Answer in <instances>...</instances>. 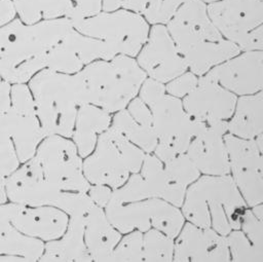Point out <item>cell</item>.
<instances>
[{
  "label": "cell",
  "mask_w": 263,
  "mask_h": 262,
  "mask_svg": "<svg viewBox=\"0 0 263 262\" xmlns=\"http://www.w3.org/2000/svg\"><path fill=\"white\" fill-rule=\"evenodd\" d=\"M28 86L44 134L71 138L77 111L85 104L79 74L44 68L28 81Z\"/></svg>",
  "instance_id": "277c9868"
},
{
  "label": "cell",
  "mask_w": 263,
  "mask_h": 262,
  "mask_svg": "<svg viewBox=\"0 0 263 262\" xmlns=\"http://www.w3.org/2000/svg\"><path fill=\"white\" fill-rule=\"evenodd\" d=\"M208 74L236 97L262 91L263 51H240L215 66Z\"/></svg>",
  "instance_id": "d6986e66"
},
{
  "label": "cell",
  "mask_w": 263,
  "mask_h": 262,
  "mask_svg": "<svg viewBox=\"0 0 263 262\" xmlns=\"http://www.w3.org/2000/svg\"><path fill=\"white\" fill-rule=\"evenodd\" d=\"M173 261L228 262L230 256L226 235L211 227H200L186 221L174 238Z\"/></svg>",
  "instance_id": "ac0fdd59"
},
{
  "label": "cell",
  "mask_w": 263,
  "mask_h": 262,
  "mask_svg": "<svg viewBox=\"0 0 263 262\" xmlns=\"http://www.w3.org/2000/svg\"><path fill=\"white\" fill-rule=\"evenodd\" d=\"M163 165L170 179L185 190L201 175L186 153L167 159Z\"/></svg>",
  "instance_id": "1f68e13d"
},
{
  "label": "cell",
  "mask_w": 263,
  "mask_h": 262,
  "mask_svg": "<svg viewBox=\"0 0 263 262\" xmlns=\"http://www.w3.org/2000/svg\"><path fill=\"white\" fill-rule=\"evenodd\" d=\"M225 134H227V121L198 122L196 132L185 153L201 175L229 174L228 154L224 141Z\"/></svg>",
  "instance_id": "ffe728a7"
},
{
  "label": "cell",
  "mask_w": 263,
  "mask_h": 262,
  "mask_svg": "<svg viewBox=\"0 0 263 262\" xmlns=\"http://www.w3.org/2000/svg\"><path fill=\"white\" fill-rule=\"evenodd\" d=\"M247 208L229 174L200 175L186 189L180 207L187 222L211 227L222 235L239 229L240 219Z\"/></svg>",
  "instance_id": "3957f363"
},
{
  "label": "cell",
  "mask_w": 263,
  "mask_h": 262,
  "mask_svg": "<svg viewBox=\"0 0 263 262\" xmlns=\"http://www.w3.org/2000/svg\"><path fill=\"white\" fill-rule=\"evenodd\" d=\"M72 12L70 21L72 24L97 14L103 10V0H70Z\"/></svg>",
  "instance_id": "74e56055"
},
{
  "label": "cell",
  "mask_w": 263,
  "mask_h": 262,
  "mask_svg": "<svg viewBox=\"0 0 263 262\" xmlns=\"http://www.w3.org/2000/svg\"><path fill=\"white\" fill-rule=\"evenodd\" d=\"M64 191L50 186L44 179L37 160L33 157L6 177L8 201L26 205L57 207Z\"/></svg>",
  "instance_id": "44dd1931"
},
{
  "label": "cell",
  "mask_w": 263,
  "mask_h": 262,
  "mask_svg": "<svg viewBox=\"0 0 263 262\" xmlns=\"http://www.w3.org/2000/svg\"><path fill=\"white\" fill-rule=\"evenodd\" d=\"M143 261L171 262L174 257V238L163 232L150 228L143 232L142 237Z\"/></svg>",
  "instance_id": "f546056e"
},
{
  "label": "cell",
  "mask_w": 263,
  "mask_h": 262,
  "mask_svg": "<svg viewBox=\"0 0 263 262\" xmlns=\"http://www.w3.org/2000/svg\"><path fill=\"white\" fill-rule=\"evenodd\" d=\"M143 0H103V10L126 8L139 12Z\"/></svg>",
  "instance_id": "ab89813d"
},
{
  "label": "cell",
  "mask_w": 263,
  "mask_h": 262,
  "mask_svg": "<svg viewBox=\"0 0 263 262\" xmlns=\"http://www.w3.org/2000/svg\"><path fill=\"white\" fill-rule=\"evenodd\" d=\"M147 78L167 83L188 70L165 25H151L148 37L136 55Z\"/></svg>",
  "instance_id": "9a60e30c"
},
{
  "label": "cell",
  "mask_w": 263,
  "mask_h": 262,
  "mask_svg": "<svg viewBox=\"0 0 263 262\" xmlns=\"http://www.w3.org/2000/svg\"><path fill=\"white\" fill-rule=\"evenodd\" d=\"M206 9L222 36L241 51L263 50V0H218Z\"/></svg>",
  "instance_id": "9c48e42d"
},
{
  "label": "cell",
  "mask_w": 263,
  "mask_h": 262,
  "mask_svg": "<svg viewBox=\"0 0 263 262\" xmlns=\"http://www.w3.org/2000/svg\"><path fill=\"white\" fill-rule=\"evenodd\" d=\"M237 97L220 85L211 75L198 76L196 86L182 99L187 113L197 122L227 121L235 107Z\"/></svg>",
  "instance_id": "e0dca14e"
},
{
  "label": "cell",
  "mask_w": 263,
  "mask_h": 262,
  "mask_svg": "<svg viewBox=\"0 0 263 262\" xmlns=\"http://www.w3.org/2000/svg\"><path fill=\"white\" fill-rule=\"evenodd\" d=\"M186 190L175 184L167 176L163 162L153 153L146 154L139 172L113 190L111 200L130 202L148 198H161L180 208Z\"/></svg>",
  "instance_id": "5bb4252c"
},
{
  "label": "cell",
  "mask_w": 263,
  "mask_h": 262,
  "mask_svg": "<svg viewBox=\"0 0 263 262\" xmlns=\"http://www.w3.org/2000/svg\"><path fill=\"white\" fill-rule=\"evenodd\" d=\"M202 2H204L205 4H209V3H212V2H215V1H218V0H201Z\"/></svg>",
  "instance_id": "7bdbcfd3"
},
{
  "label": "cell",
  "mask_w": 263,
  "mask_h": 262,
  "mask_svg": "<svg viewBox=\"0 0 263 262\" xmlns=\"http://www.w3.org/2000/svg\"><path fill=\"white\" fill-rule=\"evenodd\" d=\"M21 165L14 145L0 124V173L7 177Z\"/></svg>",
  "instance_id": "e575fe53"
},
{
  "label": "cell",
  "mask_w": 263,
  "mask_h": 262,
  "mask_svg": "<svg viewBox=\"0 0 263 262\" xmlns=\"http://www.w3.org/2000/svg\"><path fill=\"white\" fill-rule=\"evenodd\" d=\"M229 176L247 205L263 201V135L255 139H241L225 134Z\"/></svg>",
  "instance_id": "4fadbf2b"
},
{
  "label": "cell",
  "mask_w": 263,
  "mask_h": 262,
  "mask_svg": "<svg viewBox=\"0 0 263 262\" xmlns=\"http://www.w3.org/2000/svg\"><path fill=\"white\" fill-rule=\"evenodd\" d=\"M33 156L44 179L54 189L87 192L90 184L83 174V158L71 138L57 135L46 136Z\"/></svg>",
  "instance_id": "8fae6325"
},
{
  "label": "cell",
  "mask_w": 263,
  "mask_h": 262,
  "mask_svg": "<svg viewBox=\"0 0 263 262\" xmlns=\"http://www.w3.org/2000/svg\"><path fill=\"white\" fill-rule=\"evenodd\" d=\"M227 134L247 140L263 135L262 91L237 97L232 115L227 120Z\"/></svg>",
  "instance_id": "83f0119b"
},
{
  "label": "cell",
  "mask_w": 263,
  "mask_h": 262,
  "mask_svg": "<svg viewBox=\"0 0 263 262\" xmlns=\"http://www.w3.org/2000/svg\"><path fill=\"white\" fill-rule=\"evenodd\" d=\"M1 80H2V79H1V77H0V81H1Z\"/></svg>",
  "instance_id": "ee69618b"
},
{
  "label": "cell",
  "mask_w": 263,
  "mask_h": 262,
  "mask_svg": "<svg viewBox=\"0 0 263 262\" xmlns=\"http://www.w3.org/2000/svg\"><path fill=\"white\" fill-rule=\"evenodd\" d=\"M0 123L11 139L20 162L33 157L46 135L38 119L28 83L11 84L10 107L0 113Z\"/></svg>",
  "instance_id": "7c38bea8"
},
{
  "label": "cell",
  "mask_w": 263,
  "mask_h": 262,
  "mask_svg": "<svg viewBox=\"0 0 263 262\" xmlns=\"http://www.w3.org/2000/svg\"><path fill=\"white\" fill-rule=\"evenodd\" d=\"M16 16L25 24L61 17L70 18V0H12Z\"/></svg>",
  "instance_id": "f1b7e54d"
},
{
  "label": "cell",
  "mask_w": 263,
  "mask_h": 262,
  "mask_svg": "<svg viewBox=\"0 0 263 262\" xmlns=\"http://www.w3.org/2000/svg\"><path fill=\"white\" fill-rule=\"evenodd\" d=\"M16 17L12 0H0V28Z\"/></svg>",
  "instance_id": "60d3db41"
},
{
  "label": "cell",
  "mask_w": 263,
  "mask_h": 262,
  "mask_svg": "<svg viewBox=\"0 0 263 262\" xmlns=\"http://www.w3.org/2000/svg\"><path fill=\"white\" fill-rule=\"evenodd\" d=\"M230 261L262 262L263 250L254 246L240 229L231 230L226 235Z\"/></svg>",
  "instance_id": "4dcf8cb0"
},
{
  "label": "cell",
  "mask_w": 263,
  "mask_h": 262,
  "mask_svg": "<svg viewBox=\"0 0 263 262\" xmlns=\"http://www.w3.org/2000/svg\"><path fill=\"white\" fill-rule=\"evenodd\" d=\"M111 121L112 114L98 106L86 103L79 107L71 140L82 158L93 150L98 137L111 126Z\"/></svg>",
  "instance_id": "4316f807"
},
{
  "label": "cell",
  "mask_w": 263,
  "mask_h": 262,
  "mask_svg": "<svg viewBox=\"0 0 263 262\" xmlns=\"http://www.w3.org/2000/svg\"><path fill=\"white\" fill-rule=\"evenodd\" d=\"M110 222L121 233L142 232L154 228L175 238L186 220L181 209L161 198H148L130 202L110 200L105 207Z\"/></svg>",
  "instance_id": "30bf717a"
},
{
  "label": "cell",
  "mask_w": 263,
  "mask_h": 262,
  "mask_svg": "<svg viewBox=\"0 0 263 262\" xmlns=\"http://www.w3.org/2000/svg\"><path fill=\"white\" fill-rule=\"evenodd\" d=\"M114 54L101 40L80 33L74 27L49 50L46 68L76 74L97 60H110Z\"/></svg>",
  "instance_id": "2e32d148"
},
{
  "label": "cell",
  "mask_w": 263,
  "mask_h": 262,
  "mask_svg": "<svg viewBox=\"0 0 263 262\" xmlns=\"http://www.w3.org/2000/svg\"><path fill=\"white\" fill-rule=\"evenodd\" d=\"M143 232L133 230L122 234L121 238L111 253L109 262H140L142 255Z\"/></svg>",
  "instance_id": "836d02e7"
},
{
  "label": "cell",
  "mask_w": 263,
  "mask_h": 262,
  "mask_svg": "<svg viewBox=\"0 0 263 262\" xmlns=\"http://www.w3.org/2000/svg\"><path fill=\"white\" fill-rule=\"evenodd\" d=\"M165 27L188 70L196 76L204 75L241 51L222 36L209 16L206 4L201 0H188Z\"/></svg>",
  "instance_id": "7a4b0ae2"
},
{
  "label": "cell",
  "mask_w": 263,
  "mask_h": 262,
  "mask_svg": "<svg viewBox=\"0 0 263 262\" xmlns=\"http://www.w3.org/2000/svg\"><path fill=\"white\" fill-rule=\"evenodd\" d=\"M111 126L119 130L145 154L153 153L157 139L152 115L148 106L139 97L133 99L122 110L112 114Z\"/></svg>",
  "instance_id": "603a6c76"
},
{
  "label": "cell",
  "mask_w": 263,
  "mask_h": 262,
  "mask_svg": "<svg viewBox=\"0 0 263 262\" xmlns=\"http://www.w3.org/2000/svg\"><path fill=\"white\" fill-rule=\"evenodd\" d=\"M122 234L106 216L105 210L96 204L89 210L84 225V244L96 262H109L112 251Z\"/></svg>",
  "instance_id": "d4e9b609"
},
{
  "label": "cell",
  "mask_w": 263,
  "mask_h": 262,
  "mask_svg": "<svg viewBox=\"0 0 263 262\" xmlns=\"http://www.w3.org/2000/svg\"><path fill=\"white\" fill-rule=\"evenodd\" d=\"M82 34L103 41L114 55L136 58L145 43L150 25L137 11L126 8L101 10L73 24Z\"/></svg>",
  "instance_id": "ba28073f"
},
{
  "label": "cell",
  "mask_w": 263,
  "mask_h": 262,
  "mask_svg": "<svg viewBox=\"0 0 263 262\" xmlns=\"http://www.w3.org/2000/svg\"><path fill=\"white\" fill-rule=\"evenodd\" d=\"M73 28L67 17L25 24L18 17L0 28V77L13 83H28L46 68L49 50Z\"/></svg>",
  "instance_id": "6da1fadb"
},
{
  "label": "cell",
  "mask_w": 263,
  "mask_h": 262,
  "mask_svg": "<svg viewBox=\"0 0 263 262\" xmlns=\"http://www.w3.org/2000/svg\"><path fill=\"white\" fill-rule=\"evenodd\" d=\"M89 210L75 212L68 215L69 222L65 232L61 237L44 242V250L39 261H46V262L92 261L85 247L84 238H83L85 220Z\"/></svg>",
  "instance_id": "cb8c5ba5"
},
{
  "label": "cell",
  "mask_w": 263,
  "mask_h": 262,
  "mask_svg": "<svg viewBox=\"0 0 263 262\" xmlns=\"http://www.w3.org/2000/svg\"><path fill=\"white\" fill-rule=\"evenodd\" d=\"M138 97L150 109L157 145L153 154L162 162L185 153L198 122L185 110L182 100L165 91L163 83L146 78Z\"/></svg>",
  "instance_id": "8992f818"
},
{
  "label": "cell",
  "mask_w": 263,
  "mask_h": 262,
  "mask_svg": "<svg viewBox=\"0 0 263 262\" xmlns=\"http://www.w3.org/2000/svg\"><path fill=\"white\" fill-rule=\"evenodd\" d=\"M78 74L85 104L98 106L111 114L122 110L138 97L147 78L135 58L122 54L97 60Z\"/></svg>",
  "instance_id": "5b68a950"
},
{
  "label": "cell",
  "mask_w": 263,
  "mask_h": 262,
  "mask_svg": "<svg viewBox=\"0 0 263 262\" xmlns=\"http://www.w3.org/2000/svg\"><path fill=\"white\" fill-rule=\"evenodd\" d=\"M9 220L22 233L43 242L57 239L65 232L69 216L52 205H26L5 202Z\"/></svg>",
  "instance_id": "7402d4cb"
},
{
  "label": "cell",
  "mask_w": 263,
  "mask_h": 262,
  "mask_svg": "<svg viewBox=\"0 0 263 262\" xmlns=\"http://www.w3.org/2000/svg\"><path fill=\"white\" fill-rule=\"evenodd\" d=\"M263 220L257 218L248 207L243 212L239 229L258 249L263 250Z\"/></svg>",
  "instance_id": "d590c367"
},
{
  "label": "cell",
  "mask_w": 263,
  "mask_h": 262,
  "mask_svg": "<svg viewBox=\"0 0 263 262\" xmlns=\"http://www.w3.org/2000/svg\"><path fill=\"white\" fill-rule=\"evenodd\" d=\"M145 155L119 130L110 126L98 137L93 150L83 158V174L89 184L106 185L115 190L140 171Z\"/></svg>",
  "instance_id": "52a82bcc"
},
{
  "label": "cell",
  "mask_w": 263,
  "mask_h": 262,
  "mask_svg": "<svg viewBox=\"0 0 263 262\" xmlns=\"http://www.w3.org/2000/svg\"><path fill=\"white\" fill-rule=\"evenodd\" d=\"M7 193H6V177L0 173V204L7 202Z\"/></svg>",
  "instance_id": "b9f144b4"
},
{
  "label": "cell",
  "mask_w": 263,
  "mask_h": 262,
  "mask_svg": "<svg viewBox=\"0 0 263 262\" xmlns=\"http://www.w3.org/2000/svg\"><path fill=\"white\" fill-rule=\"evenodd\" d=\"M44 242L17 230L8 218L5 202L0 204V262L39 261Z\"/></svg>",
  "instance_id": "484cf974"
},
{
  "label": "cell",
  "mask_w": 263,
  "mask_h": 262,
  "mask_svg": "<svg viewBox=\"0 0 263 262\" xmlns=\"http://www.w3.org/2000/svg\"><path fill=\"white\" fill-rule=\"evenodd\" d=\"M197 79L198 76L187 70L183 74L177 76L176 78L165 83V91L171 96L182 100L196 86Z\"/></svg>",
  "instance_id": "8d00e7d4"
},
{
  "label": "cell",
  "mask_w": 263,
  "mask_h": 262,
  "mask_svg": "<svg viewBox=\"0 0 263 262\" xmlns=\"http://www.w3.org/2000/svg\"><path fill=\"white\" fill-rule=\"evenodd\" d=\"M188 0H143L139 13L148 24L165 25L175 12Z\"/></svg>",
  "instance_id": "d6a6232c"
},
{
  "label": "cell",
  "mask_w": 263,
  "mask_h": 262,
  "mask_svg": "<svg viewBox=\"0 0 263 262\" xmlns=\"http://www.w3.org/2000/svg\"><path fill=\"white\" fill-rule=\"evenodd\" d=\"M86 194L88 195L93 204L105 209V207L110 202L112 198L113 189L106 185L90 184Z\"/></svg>",
  "instance_id": "f35d334b"
}]
</instances>
